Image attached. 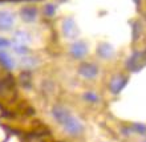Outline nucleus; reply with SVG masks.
<instances>
[{"instance_id": "1a4fd4ad", "label": "nucleus", "mask_w": 146, "mask_h": 142, "mask_svg": "<svg viewBox=\"0 0 146 142\" xmlns=\"http://www.w3.org/2000/svg\"><path fill=\"white\" fill-rule=\"evenodd\" d=\"M126 82H127V80L123 78V77H118V76L114 77V78L110 81V85H109V86H110V90L114 93V94H118V93L125 88Z\"/></svg>"}, {"instance_id": "2eb2a0df", "label": "nucleus", "mask_w": 146, "mask_h": 142, "mask_svg": "<svg viewBox=\"0 0 146 142\" xmlns=\"http://www.w3.org/2000/svg\"><path fill=\"white\" fill-rule=\"evenodd\" d=\"M134 130L137 131V133H139V134H145V133H146V127L143 126V125H141V123H135V125H134Z\"/></svg>"}, {"instance_id": "f8f14e48", "label": "nucleus", "mask_w": 146, "mask_h": 142, "mask_svg": "<svg viewBox=\"0 0 146 142\" xmlns=\"http://www.w3.org/2000/svg\"><path fill=\"white\" fill-rule=\"evenodd\" d=\"M29 41H31V36L28 35L27 32H24V31H16L15 32V42L25 45V44H28Z\"/></svg>"}, {"instance_id": "f03ea898", "label": "nucleus", "mask_w": 146, "mask_h": 142, "mask_svg": "<svg viewBox=\"0 0 146 142\" xmlns=\"http://www.w3.org/2000/svg\"><path fill=\"white\" fill-rule=\"evenodd\" d=\"M78 33H80V31H78L77 24L74 23V20L72 17H68L62 21V35L68 40H76Z\"/></svg>"}, {"instance_id": "6e6552de", "label": "nucleus", "mask_w": 146, "mask_h": 142, "mask_svg": "<svg viewBox=\"0 0 146 142\" xmlns=\"http://www.w3.org/2000/svg\"><path fill=\"white\" fill-rule=\"evenodd\" d=\"M20 16L21 19L25 21V23H32L35 21L36 17H37V9L33 7H24L21 11H20Z\"/></svg>"}, {"instance_id": "20e7f679", "label": "nucleus", "mask_w": 146, "mask_h": 142, "mask_svg": "<svg viewBox=\"0 0 146 142\" xmlns=\"http://www.w3.org/2000/svg\"><path fill=\"white\" fill-rule=\"evenodd\" d=\"M15 23V16L9 11H0V29L8 31Z\"/></svg>"}, {"instance_id": "f3484780", "label": "nucleus", "mask_w": 146, "mask_h": 142, "mask_svg": "<svg viewBox=\"0 0 146 142\" xmlns=\"http://www.w3.org/2000/svg\"><path fill=\"white\" fill-rule=\"evenodd\" d=\"M9 45H11V44H9V41H8V40H5V38H3V37H0V49L8 48Z\"/></svg>"}, {"instance_id": "4468645a", "label": "nucleus", "mask_w": 146, "mask_h": 142, "mask_svg": "<svg viewBox=\"0 0 146 142\" xmlns=\"http://www.w3.org/2000/svg\"><path fill=\"white\" fill-rule=\"evenodd\" d=\"M84 98L86 101H90V102H97V101H98V96L94 94L93 92H86L84 94Z\"/></svg>"}, {"instance_id": "dca6fc26", "label": "nucleus", "mask_w": 146, "mask_h": 142, "mask_svg": "<svg viewBox=\"0 0 146 142\" xmlns=\"http://www.w3.org/2000/svg\"><path fill=\"white\" fill-rule=\"evenodd\" d=\"M54 11H56V8H54L53 4H48L45 7V12L48 15H54Z\"/></svg>"}, {"instance_id": "f257e3e1", "label": "nucleus", "mask_w": 146, "mask_h": 142, "mask_svg": "<svg viewBox=\"0 0 146 142\" xmlns=\"http://www.w3.org/2000/svg\"><path fill=\"white\" fill-rule=\"evenodd\" d=\"M52 113H53L54 118L57 119V122L61 123L68 133L77 135L82 131V123H81L76 117H73V115L70 114V111L66 110L65 107L58 106L57 105V106H54L53 109H52Z\"/></svg>"}, {"instance_id": "0eeeda50", "label": "nucleus", "mask_w": 146, "mask_h": 142, "mask_svg": "<svg viewBox=\"0 0 146 142\" xmlns=\"http://www.w3.org/2000/svg\"><path fill=\"white\" fill-rule=\"evenodd\" d=\"M97 54L100 57L105 58V60H109V58H111L114 56V48L110 44H108V42H102L97 48Z\"/></svg>"}, {"instance_id": "9d476101", "label": "nucleus", "mask_w": 146, "mask_h": 142, "mask_svg": "<svg viewBox=\"0 0 146 142\" xmlns=\"http://www.w3.org/2000/svg\"><path fill=\"white\" fill-rule=\"evenodd\" d=\"M20 64H21V66L23 68H25V69H32V68H35L36 65L38 64L37 58L32 57V56H23L21 57V61H20Z\"/></svg>"}, {"instance_id": "7ed1b4c3", "label": "nucleus", "mask_w": 146, "mask_h": 142, "mask_svg": "<svg viewBox=\"0 0 146 142\" xmlns=\"http://www.w3.org/2000/svg\"><path fill=\"white\" fill-rule=\"evenodd\" d=\"M143 61H146V53H134L127 60V68L133 72H138L143 66Z\"/></svg>"}, {"instance_id": "9b49d317", "label": "nucleus", "mask_w": 146, "mask_h": 142, "mask_svg": "<svg viewBox=\"0 0 146 142\" xmlns=\"http://www.w3.org/2000/svg\"><path fill=\"white\" fill-rule=\"evenodd\" d=\"M0 62L3 64L7 69H12L15 66V62H13V58L9 56V54L5 52V50H1L0 52Z\"/></svg>"}, {"instance_id": "39448f33", "label": "nucleus", "mask_w": 146, "mask_h": 142, "mask_svg": "<svg viewBox=\"0 0 146 142\" xmlns=\"http://www.w3.org/2000/svg\"><path fill=\"white\" fill-rule=\"evenodd\" d=\"M78 73H80L82 77H85V78H94V77L98 74V68H97L94 64L84 62V64H81L80 68H78Z\"/></svg>"}, {"instance_id": "a211bd4d", "label": "nucleus", "mask_w": 146, "mask_h": 142, "mask_svg": "<svg viewBox=\"0 0 146 142\" xmlns=\"http://www.w3.org/2000/svg\"><path fill=\"white\" fill-rule=\"evenodd\" d=\"M133 1H134L137 5H139V3H141V0H133Z\"/></svg>"}, {"instance_id": "ddd939ff", "label": "nucleus", "mask_w": 146, "mask_h": 142, "mask_svg": "<svg viewBox=\"0 0 146 142\" xmlns=\"http://www.w3.org/2000/svg\"><path fill=\"white\" fill-rule=\"evenodd\" d=\"M13 50H15L16 53H19V54H24V56H25V54H28V52H29V50H28V48L25 45H23V44H17V42H13Z\"/></svg>"}, {"instance_id": "423d86ee", "label": "nucleus", "mask_w": 146, "mask_h": 142, "mask_svg": "<svg viewBox=\"0 0 146 142\" xmlns=\"http://www.w3.org/2000/svg\"><path fill=\"white\" fill-rule=\"evenodd\" d=\"M86 53H88V45L81 40L73 42L72 46H70V54L74 58H82Z\"/></svg>"}]
</instances>
